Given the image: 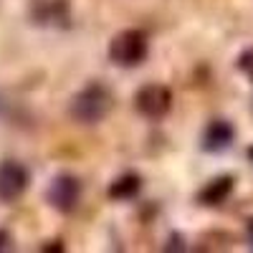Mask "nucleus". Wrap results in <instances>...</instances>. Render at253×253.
Instances as JSON below:
<instances>
[{
  "mask_svg": "<svg viewBox=\"0 0 253 253\" xmlns=\"http://www.w3.org/2000/svg\"><path fill=\"white\" fill-rule=\"evenodd\" d=\"M112 109V94L107 91V86L101 84H91V86L81 89L74 99H71V117L81 124H96Z\"/></svg>",
  "mask_w": 253,
  "mask_h": 253,
  "instance_id": "obj_1",
  "label": "nucleus"
},
{
  "mask_svg": "<svg viewBox=\"0 0 253 253\" xmlns=\"http://www.w3.org/2000/svg\"><path fill=\"white\" fill-rule=\"evenodd\" d=\"M147 36L142 31H122L114 36V41L109 43V58L117 63V66H124V69H132V66H139V63L147 58Z\"/></svg>",
  "mask_w": 253,
  "mask_h": 253,
  "instance_id": "obj_2",
  "label": "nucleus"
},
{
  "mask_svg": "<svg viewBox=\"0 0 253 253\" xmlns=\"http://www.w3.org/2000/svg\"><path fill=\"white\" fill-rule=\"evenodd\" d=\"M134 107L147 119H162L172 107V94L162 84H147L134 96Z\"/></svg>",
  "mask_w": 253,
  "mask_h": 253,
  "instance_id": "obj_3",
  "label": "nucleus"
},
{
  "mask_svg": "<svg viewBox=\"0 0 253 253\" xmlns=\"http://www.w3.org/2000/svg\"><path fill=\"white\" fill-rule=\"evenodd\" d=\"M79 198H81V182L74 175H58L48 185V203L61 213H71L79 205Z\"/></svg>",
  "mask_w": 253,
  "mask_h": 253,
  "instance_id": "obj_4",
  "label": "nucleus"
},
{
  "mask_svg": "<svg viewBox=\"0 0 253 253\" xmlns=\"http://www.w3.org/2000/svg\"><path fill=\"white\" fill-rule=\"evenodd\" d=\"M28 187V172L23 165H18L13 160L0 165V200L13 203L26 193Z\"/></svg>",
  "mask_w": 253,
  "mask_h": 253,
  "instance_id": "obj_5",
  "label": "nucleus"
},
{
  "mask_svg": "<svg viewBox=\"0 0 253 253\" xmlns=\"http://www.w3.org/2000/svg\"><path fill=\"white\" fill-rule=\"evenodd\" d=\"M230 137H233V129L225 122H213L205 132V150H223L230 144Z\"/></svg>",
  "mask_w": 253,
  "mask_h": 253,
  "instance_id": "obj_6",
  "label": "nucleus"
},
{
  "mask_svg": "<svg viewBox=\"0 0 253 253\" xmlns=\"http://www.w3.org/2000/svg\"><path fill=\"white\" fill-rule=\"evenodd\" d=\"M230 187H233V180H230V177H218V180H213L200 193V200L208 203V205H215V203H220L230 193Z\"/></svg>",
  "mask_w": 253,
  "mask_h": 253,
  "instance_id": "obj_7",
  "label": "nucleus"
},
{
  "mask_svg": "<svg viewBox=\"0 0 253 253\" xmlns=\"http://www.w3.org/2000/svg\"><path fill=\"white\" fill-rule=\"evenodd\" d=\"M137 193H139V177H134V175H124V177L114 180L112 187H109V195L117 198V200H126Z\"/></svg>",
  "mask_w": 253,
  "mask_h": 253,
  "instance_id": "obj_8",
  "label": "nucleus"
},
{
  "mask_svg": "<svg viewBox=\"0 0 253 253\" xmlns=\"http://www.w3.org/2000/svg\"><path fill=\"white\" fill-rule=\"evenodd\" d=\"M251 56H253V53H251ZM243 69H246V71H251V76H253V61L243 58Z\"/></svg>",
  "mask_w": 253,
  "mask_h": 253,
  "instance_id": "obj_9",
  "label": "nucleus"
}]
</instances>
